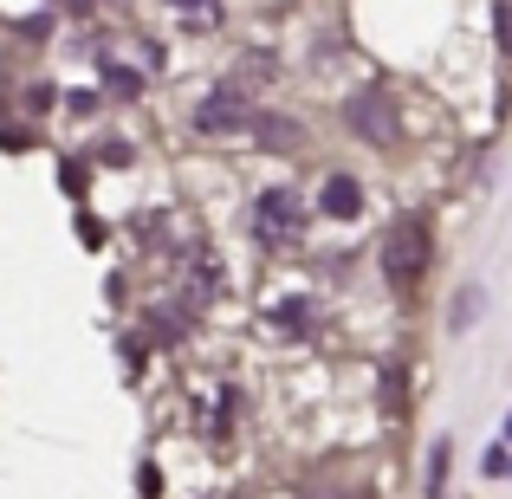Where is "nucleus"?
I'll return each mask as SVG.
<instances>
[{
  "label": "nucleus",
  "mask_w": 512,
  "mask_h": 499,
  "mask_svg": "<svg viewBox=\"0 0 512 499\" xmlns=\"http://www.w3.org/2000/svg\"><path fill=\"white\" fill-rule=\"evenodd\" d=\"M350 130H357V137H370V143H396V117H389V104L370 98V91H363V98H350Z\"/></svg>",
  "instance_id": "5"
},
{
  "label": "nucleus",
  "mask_w": 512,
  "mask_h": 499,
  "mask_svg": "<svg viewBox=\"0 0 512 499\" xmlns=\"http://www.w3.org/2000/svg\"><path fill=\"white\" fill-rule=\"evenodd\" d=\"M506 441H512V415H506Z\"/></svg>",
  "instance_id": "11"
},
{
  "label": "nucleus",
  "mask_w": 512,
  "mask_h": 499,
  "mask_svg": "<svg viewBox=\"0 0 512 499\" xmlns=\"http://www.w3.org/2000/svg\"><path fill=\"white\" fill-rule=\"evenodd\" d=\"M474 312H480V292H461V299H454V331H467Z\"/></svg>",
  "instance_id": "9"
},
{
  "label": "nucleus",
  "mask_w": 512,
  "mask_h": 499,
  "mask_svg": "<svg viewBox=\"0 0 512 499\" xmlns=\"http://www.w3.org/2000/svg\"><path fill=\"white\" fill-rule=\"evenodd\" d=\"M441 474H448V441L428 454V493H441Z\"/></svg>",
  "instance_id": "8"
},
{
  "label": "nucleus",
  "mask_w": 512,
  "mask_h": 499,
  "mask_svg": "<svg viewBox=\"0 0 512 499\" xmlns=\"http://www.w3.org/2000/svg\"><path fill=\"white\" fill-rule=\"evenodd\" d=\"M175 7H201V13H214V0H175Z\"/></svg>",
  "instance_id": "10"
},
{
  "label": "nucleus",
  "mask_w": 512,
  "mask_h": 499,
  "mask_svg": "<svg viewBox=\"0 0 512 499\" xmlns=\"http://www.w3.org/2000/svg\"><path fill=\"white\" fill-rule=\"evenodd\" d=\"M247 117H253V104H247V91H234V85H221V91H208V98H201V111H195V124H201V130H214V137H227V130H247Z\"/></svg>",
  "instance_id": "3"
},
{
  "label": "nucleus",
  "mask_w": 512,
  "mask_h": 499,
  "mask_svg": "<svg viewBox=\"0 0 512 499\" xmlns=\"http://www.w3.org/2000/svg\"><path fill=\"white\" fill-rule=\"evenodd\" d=\"M312 318H318V305H312V299H286V305H273V325H279V331H312Z\"/></svg>",
  "instance_id": "6"
},
{
  "label": "nucleus",
  "mask_w": 512,
  "mask_h": 499,
  "mask_svg": "<svg viewBox=\"0 0 512 499\" xmlns=\"http://www.w3.org/2000/svg\"><path fill=\"white\" fill-rule=\"evenodd\" d=\"M253 221H260V240H292V234L305 227L299 188H266V195L253 201Z\"/></svg>",
  "instance_id": "2"
},
{
  "label": "nucleus",
  "mask_w": 512,
  "mask_h": 499,
  "mask_svg": "<svg viewBox=\"0 0 512 499\" xmlns=\"http://www.w3.org/2000/svg\"><path fill=\"white\" fill-rule=\"evenodd\" d=\"M260 143H273V150H299V124H279V117H266V124H260Z\"/></svg>",
  "instance_id": "7"
},
{
  "label": "nucleus",
  "mask_w": 512,
  "mask_h": 499,
  "mask_svg": "<svg viewBox=\"0 0 512 499\" xmlns=\"http://www.w3.org/2000/svg\"><path fill=\"white\" fill-rule=\"evenodd\" d=\"M422 266H428V221L402 214V221L383 234V273H389L396 292H409L415 279H422Z\"/></svg>",
  "instance_id": "1"
},
{
  "label": "nucleus",
  "mask_w": 512,
  "mask_h": 499,
  "mask_svg": "<svg viewBox=\"0 0 512 499\" xmlns=\"http://www.w3.org/2000/svg\"><path fill=\"white\" fill-rule=\"evenodd\" d=\"M318 214H325V221H357V214H363L357 175H325V188H318Z\"/></svg>",
  "instance_id": "4"
}]
</instances>
